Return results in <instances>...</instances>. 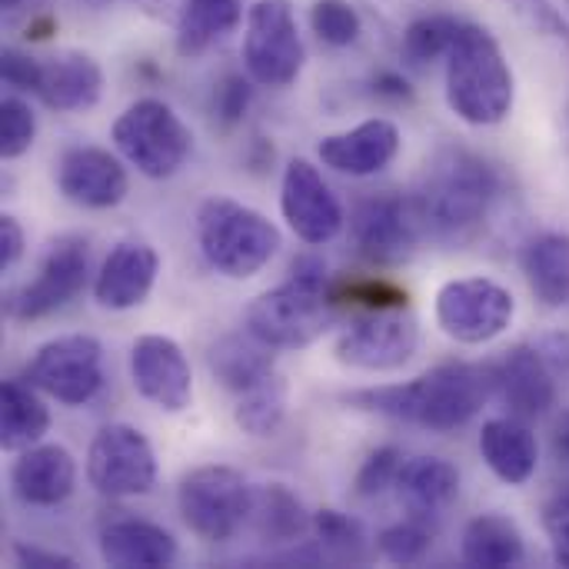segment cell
<instances>
[{"label": "cell", "instance_id": "cell-1", "mask_svg": "<svg viewBox=\"0 0 569 569\" xmlns=\"http://www.w3.org/2000/svg\"><path fill=\"white\" fill-rule=\"evenodd\" d=\"M490 393H497L493 367L450 360L420 373L410 383L357 390L347 397V403L433 433H453L483 410Z\"/></svg>", "mask_w": 569, "mask_h": 569}, {"label": "cell", "instance_id": "cell-2", "mask_svg": "<svg viewBox=\"0 0 569 569\" xmlns=\"http://www.w3.org/2000/svg\"><path fill=\"white\" fill-rule=\"evenodd\" d=\"M500 190L503 180L493 163L473 150L447 147L427 163V173L410 200L423 237L440 243H467L483 230Z\"/></svg>", "mask_w": 569, "mask_h": 569}, {"label": "cell", "instance_id": "cell-3", "mask_svg": "<svg viewBox=\"0 0 569 569\" xmlns=\"http://www.w3.org/2000/svg\"><path fill=\"white\" fill-rule=\"evenodd\" d=\"M337 310L327 263L320 257H297L290 277L247 307V333L270 350H303L333 327Z\"/></svg>", "mask_w": 569, "mask_h": 569}, {"label": "cell", "instance_id": "cell-4", "mask_svg": "<svg viewBox=\"0 0 569 569\" xmlns=\"http://www.w3.org/2000/svg\"><path fill=\"white\" fill-rule=\"evenodd\" d=\"M447 103L473 127L503 123L513 110V70L500 40L480 23H463L447 53Z\"/></svg>", "mask_w": 569, "mask_h": 569}, {"label": "cell", "instance_id": "cell-5", "mask_svg": "<svg viewBox=\"0 0 569 569\" xmlns=\"http://www.w3.org/2000/svg\"><path fill=\"white\" fill-rule=\"evenodd\" d=\"M197 243L217 273L230 280H250L273 260L280 230L260 210L240 200L210 197L197 210Z\"/></svg>", "mask_w": 569, "mask_h": 569}, {"label": "cell", "instance_id": "cell-6", "mask_svg": "<svg viewBox=\"0 0 569 569\" xmlns=\"http://www.w3.org/2000/svg\"><path fill=\"white\" fill-rule=\"evenodd\" d=\"M110 137H113L117 153L150 180L173 177L193 150L190 127L173 113L170 103L157 97H143L130 103L117 117Z\"/></svg>", "mask_w": 569, "mask_h": 569}, {"label": "cell", "instance_id": "cell-7", "mask_svg": "<svg viewBox=\"0 0 569 569\" xmlns=\"http://www.w3.org/2000/svg\"><path fill=\"white\" fill-rule=\"evenodd\" d=\"M250 503L253 487L230 467H197L177 490L183 523L207 543L230 540L250 520Z\"/></svg>", "mask_w": 569, "mask_h": 569}, {"label": "cell", "instance_id": "cell-8", "mask_svg": "<svg viewBox=\"0 0 569 569\" xmlns=\"http://www.w3.org/2000/svg\"><path fill=\"white\" fill-rule=\"evenodd\" d=\"M307 50L300 40L290 0H257L247 10L243 67L263 87H290L303 70Z\"/></svg>", "mask_w": 569, "mask_h": 569}, {"label": "cell", "instance_id": "cell-9", "mask_svg": "<svg viewBox=\"0 0 569 569\" xmlns=\"http://www.w3.org/2000/svg\"><path fill=\"white\" fill-rule=\"evenodd\" d=\"M517 317V300L507 287L487 277L450 280L437 293V323L440 330L467 347L490 343L510 330Z\"/></svg>", "mask_w": 569, "mask_h": 569}, {"label": "cell", "instance_id": "cell-10", "mask_svg": "<svg viewBox=\"0 0 569 569\" xmlns=\"http://www.w3.org/2000/svg\"><path fill=\"white\" fill-rule=\"evenodd\" d=\"M40 393L67 407L90 403L103 387V347L90 333H67L47 340L23 370Z\"/></svg>", "mask_w": 569, "mask_h": 569}, {"label": "cell", "instance_id": "cell-11", "mask_svg": "<svg viewBox=\"0 0 569 569\" xmlns=\"http://www.w3.org/2000/svg\"><path fill=\"white\" fill-rule=\"evenodd\" d=\"M420 347V323L407 307L367 310L337 337V360L350 370L390 373L413 360Z\"/></svg>", "mask_w": 569, "mask_h": 569}, {"label": "cell", "instance_id": "cell-12", "mask_svg": "<svg viewBox=\"0 0 569 569\" xmlns=\"http://www.w3.org/2000/svg\"><path fill=\"white\" fill-rule=\"evenodd\" d=\"M87 480L100 497H143L157 483V457L150 440L127 423L103 427L87 450Z\"/></svg>", "mask_w": 569, "mask_h": 569}, {"label": "cell", "instance_id": "cell-13", "mask_svg": "<svg viewBox=\"0 0 569 569\" xmlns=\"http://www.w3.org/2000/svg\"><path fill=\"white\" fill-rule=\"evenodd\" d=\"M90 273V247L83 237H60L40 260V270L30 283L7 297V317L17 323L43 320L63 310L83 287Z\"/></svg>", "mask_w": 569, "mask_h": 569}, {"label": "cell", "instance_id": "cell-14", "mask_svg": "<svg viewBox=\"0 0 569 569\" xmlns=\"http://www.w3.org/2000/svg\"><path fill=\"white\" fill-rule=\"evenodd\" d=\"M280 210H283V220L290 223V230L310 247H323L333 237H340L343 220H347L343 207H340L337 193L330 190V183L323 180L320 167H313L303 157L290 160L283 170Z\"/></svg>", "mask_w": 569, "mask_h": 569}, {"label": "cell", "instance_id": "cell-15", "mask_svg": "<svg viewBox=\"0 0 569 569\" xmlns=\"http://www.w3.org/2000/svg\"><path fill=\"white\" fill-rule=\"evenodd\" d=\"M350 237L360 257L373 263H400L423 237L413 200L397 193H373L357 203L350 217Z\"/></svg>", "mask_w": 569, "mask_h": 569}, {"label": "cell", "instance_id": "cell-16", "mask_svg": "<svg viewBox=\"0 0 569 569\" xmlns=\"http://www.w3.org/2000/svg\"><path fill=\"white\" fill-rule=\"evenodd\" d=\"M130 377L143 400L167 413H180L193 400L190 360L177 340L163 333H143L130 347Z\"/></svg>", "mask_w": 569, "mask_h": 569}, {"label": "cell", "instance_id": "cell-17", "mask_svg": "<svg viewBox=\"0 0 569 569\" xmlns=\"http://www.w3.org/2000/svg\"><path fill=\"white\" fill-rule=\"evenodd\" d=\"M57 187L60 193L87 210H110L117 207L127 190V170L123 163L100 147H70L57 160Z\"/></svg>", "mask_w": 569, "mask_h": 569}, {"label": "cell", "instance_id": "cell-18", "mask_svg": "<svg viewBox=\"0 0 569 569\" xmlns=\"http://www.w3.org/2000/svg\"><path fill=\"white\" fill-rule=\"evenodd\" d=\"M323 167L347 177H373L393 163L400 153V127L387 117H373L357 123L353 130L330 133L317 147Z\"/></svg>", "mask_w": 569, "mask_h": 569}, {"label": "cell", "instance_id": "cell-19", "mask_svg": "<svg viewBox=\"0 0 569 569\" xmlns=\"http://www.w3.org/2000/svg\"><path fill=\"white\" fill-rule=\"evenodd\" d=\"M497 393L510 417L517 420H537L543 417L557 400L553 370L543 350L537 347H517L493 367Z\"/></svg>", "mask_w": 569, "mask_h": 569}, {"label": "cell", "instance_id": "cell-20", "mask_svg": "<svg viewBox=\"0 0 569 569\" xmlns=\"http://www.w3.org/2000/svg\"><path fill=\"white\" fill-rule=\"evenodd\" d=\"M157 273H160L157 250L140 240H123L103 260L93 280V297L103 310H133L150 297Z\"/></svg>", "mask_w": 569, "mask_h": 569}, {"label": "cell", "instance_id": "cell-21", "mask_svg": "<svg viewBox=\"0 0 569 569\" xmlns=\"http://www.w3.org/2000/svg\"><path fill=\"white\" fill-rule=\"evenodd\" d=\"M10 487L27 507H60L77 487V463L57 443H33L13 460Z\"/></svg>", "mask_w": 569, "mask_h": 569}, {"label": "cell", "instance_id": "cell-22", "mask_svg": "<svg viewBox=\"0 0 569 569\" xmlns=\"http://www.w3.org/2000/svg\"><path fill=\"white\" fill-rule=\"evenodd\" d=\"M50 110H90L103 93V70L83 50H60L40 60V77L33 90Z\"/></svg>", "mask_w": 569, "mask_h": 569}, {"label": "cell", "instance_id": "cell-23", "mask_svg": "<svg viewBox=\"0 0 569 569\" xmlns=\"http://www.w3.org/2000/svg\"><path fill=\"white\" fill-rule=\"evenodd\" d=\"M100 560L113 569H160L177 560V540L150 520H113L100 533Z\"/></svg>", "mask_w": 569, "mask_h": 569}, {"label": "cell", "instance_id": "cell-24", "mask_svg": "<svg viewBox=\"0 0 569 569\" xmlns=\"http://www.w3.org/2000/svg\"><path fill=\"white\" fill-rule=\"evenodd\" d=\"M397 493L410 517L433 523L460 497V473L443 457H413V460H403L400 467Z\"/></svg>", "mask_w": 569, "mask_h": 569}, {"label": "cell", "instance_id": "cell-25", "mask_svg": "<svg viewBox=\"0 0 569 569\" xmlns=\"http://www.w3.org/2000/svg\"><path fill=\"white\" fill-rule=\"evenodd\" d=\"M480 453H483L487 467L510 487L530 483V477L537 473V463H540L537 437L527 427V420H517V417L483 423Z\"/></svg>", "mask_w": 569, "mask_h": 569}, {"label": "cell", "instance_id": "cell-26", "mask_svg": "<svg viewBox=\"0 0 569 569\" xmlns=\"http://www.w3.org/2000/svg\"><path fill=\"white\" fill-rule=\"evenodd\" d=\"M523 277L533 290V297L550 307L563 310L569 307V237L567 233H540L533 237L523 253Z\"/></svg>", "mask_w": 569, "mask_h": 569}, {"label": "cell", "instance_id": "cell-27", "mask_svg": "<svg viewBox=\"0 0 569 569\" xmlns=\"http://www.w3.org/2000/svg\"><path fill=\"white\" fill-rule=\"evenodd\" d=\"M50 430V410L30 380H7L0 393V447L20 453L43 440Z\"/></svg>", "mask_w": 569, "mask_h": 569}, {"label": "cell", "instance_id": "cell-28", "mask_svg": "<svg viewBox=\"0 0 569 569\" xmlns=\"http://www.w3.org/2000/svg\"><path fill=\"white\" fill-rule=\"evenodd\" d=\"M463 560L477 569H507L520 567L527 557V543L520 527L510 517L483 513L467 523L463 530Z\"/></svg>", "mask_w": 569, "mask_h": 569}, {"label": "cell", "instance_id": "cell-29", "mask_svg": "<svg viewBox=\"0 0 569 569\" xmlns=\"http://www.w3.org/2000/svg\"><path fill=\"white\" fill-rule=\"evenodd\" d=\"M207 363H210V373L237 397L243 393L247 387L260 383L263 377L277 373L273 367V353L267 343H260L253 333L240 337V333H230L223 340H217L207 353Z\"/></svg>", "mask_w": 569, "mask_h": 569}, {"label": "cell", "instance_id": "cell-30", "mask_svg": "<svg viewBox=\"0 0 569 569\" xmlns=\"http://www.w3.org/2000/svg\"><path fill=\"white\" fill-rule=\"evenodd\" d=\"M243 20V0H183L177 20V53L200 57Z\"/></svg>", "mask_w": 569, "mask_h": 569}, {"label": "cell", "instance_id": "cell-31", "mask_svg": "<svg viewBox=\"0 0 569 569\" xmlns=\"http://www.w3.org/2000/svg\"><path fill=\"white\" fill-rule=\"evenodd\" d=\"M250 523L267 543H293L313 527L300 497L283 483H263L253 490Z\"/></svg>", "mask_w": 569, "mask_h": 569}, {"label": "cell", "instance_id": "cell-32", "mask_svg": "<svg viewBox=\"0 0 569 569\" xmlns=\"http://www.w3.org/2000/svg\"><path fill=\"white\" fill-rule=\"evenodd\" d=\"M287 417V383L280 373L263 377L260 383L237 393L233 420L250 437H273Z\"/></svg>", "mask_w": 569, "mask_h": 569}, {"label": "cell", "instance_id": "cell-33", "mask_svg": "<svg viewBox=\"0 0 569 569\" xmlns=\"http://www.w3.org/2000/svg\"><path fill=\"white\" fill-rule=\"evenodd\" d=\"M313 533L320 540V550L327 560H337V563H363L367 560V533L363 527L340 513V510H320L313 513Z\"/></svg>", "mask_w": 569, "mask_h": 569}, {"label": "cell", "instance_id": "cell-34", "mask_svg": "<svg viewBox=\"0 0 569 569\" xmlns=\"http://www.w3.org/2000/svg\"><path fill=\"white\" fill-rule=\"evenodd\" d=\"M460 27H463V20L447 17V13L420 17V20H413V23L407 27L400 50H403V57H407L410 63H417V67L433 63L437 57H447V53H450V47H453Z\"/></svg>", "mask_w": 569, "mask_h": 569}, {"label": "cell", "instance_id": "cell-35", "mask_svg": "<svg viewBox=\"0 0 569 569\" xmlns=\"http://www.w3.org/2000/svg\"><path fill=\"white\" fill-rule=\"evenodd\" d=\"M433 547V527L430 520H403V523H393L387 527L380 537H377V550L383 560L397 563V567H410V563H420Z\"/></svg>", "mask_w": 569, "mask_h": 569}, {"label": "cell", "instance_id": "cell-36", "mask_svg": "<svg viewBox=\"0 0 569 569\" xmlns=\"http://www.w3.org/2000/svg\"><path fill=\"white\" fill-rule=\"evenodd\" d=\"M310 23H313V33L330 47H350L357 43L363 30L360 13L347 0H317L310 10Z\"/></svg>", "mask_w": 569, "mask_h": 569}, {"label": "cell", "instance_id": "cell-37", "mask_svg": "<svg viewBox=\"0 0 569 569\" xmlns=\"http://www.w3.org/2000/svg\"><path fill=\"white\" fill-rule=\"evenodd\" d=\"M37 137V117L20 97H3L0 103V157L17 160L30 150Z\"/></svg>", "mask_w": 569, "mask_h": 569}, {"label": "cell", "instance_id": "cell-38", "mask_svg": "<svg viewBox=\"0 0 569 569\" xmlns=\"http://www.w3.org/2000/svg\"><path fill=\"white\" fill-rule=\"evenodd\" d=\"M403 453L397 447H380L373 450L360 473H357V497H380L383 490L397 487V477H400V467H403Z\"/></svg>", "mask_w": 569, "mask_h": 569}, {"label": "cell", "instance_id": "cell-39", "mask_svg": "<svg viewBox=\"0 0 569 569\" xmlns=\"http://www.w3.org/2000/svg\"><path fill=\"white\" fill-rule=\"evenodd\" d=\"M250 97H253L250 80H243V77H237V73L223 77V80L217 83V90H213V113H217V120H220L223 127L240 123L243 113H247V107H250Z\"/></svg>", "mask_w": 569, "mask_h": 569}, {"label": "cell", "instance_id": "cell-40", "mask_svg": "<svg viewBox=\"0 0 569 569\" xmlns=\"http://www.w3.org/2000/svg\"><path fill=\"white\" fill-rule=\"evenodd\" d=\"M543 523H547L550 540H553V560H557L560 567H569V487H563V490L547 503Z\"/></svg>", "mask_w": 569, "mask_h": 569}, {"label": "cell", "instance_id": "cell-41", "mask_svg": "<svg viewBox=\"0 0 569 569\" xmlns=\"http://www.w3.org/2000/svg\"><path fill=\"white\" fill-rule=\"evenodd\" d=\"M0 70H3V80L17 90H37V77H40V60L23 53V50H13L7 47L3 57H0Z\"/></svg>", "mask_w": 569, "mask_h": 569}, {"label": "cell", "instance_id": "cell-42", "mask_svg": "<svg viewBox=\"0 0 569 569\" xmlns=\"http://www.w3.org/2000/svg\"><path fill=\"white\" fill-rule=\"evenodd\" d=\"M23 257V227L17 217H0V270H10Z\"/></svg>", "mask_w": 569, "mask_h": 569}, {"label": "cell", "instance_id": "cell-43", "mask_svg": "<svg viewBox=\"0 0 569 569\" xmlns=\"http://www.w3.org/2000/svg\"><path fill=\"white\" fill-rule=\"evenodd\" d=\"M13 560H17L20 567H33V569L77 567V563H73V557H67V553H53V550L27 547V543H17V547H13Z\"/></svg>", "mask_w": 569, "mask_h": 569}, {"label": "cell", "instance_id": "cell-44", "mask_svg": "<svg viewBox=\"0 0 569 569\" xmlns=\"http://www.w3.org/2000/svg\"><path fill=\"white\" fill-rule=\"evenodd\" d=\"M373 90H377V97H387V100H397V103L413 97L410 83H407L400 73H377V80H373Z\"/></svg>", "mask_w": 569, "mask_h": 569}, {"label": "cell", "instance_id": "cell-45", "mask_svg": "<svg viewBox=\"0 0 569 569\" xmlns=\"http://www.w3.org/2000/svg\"><path fill=\"white\" fill-rule=\"evenodd\" d=\"M0 7H3V13L7 17H40V13H47V7H50V0H0Z\"/></svg>", "mask_w": 569, "mask_h": 569}, {"label": "cell", "instance_id": "cell-46", "mask_svg": "<svg viewBox=\"0 0 569 569\" xmlns=\"http://www.w3.org/2000/svg\"><path fill=\"white\" fill-rule=\"evenodd\" d=\"M557 453L569 460V413H563V420L557 427Z\"/></svg>", "mask_w": 569, "mask_h": 569}, {"label": "cell", "instance_id": "cell-47", "mask_svg": "<svg viewBox=\"0 0 569 569\" xmlns=\"http://www.w3.org/2000/svg\"><path fill=\"white\" fill-rule=\"evenodd\" d=\"M93 7H103V3H113V0H90Z\"/></svg>", "mask_w": 569, "mask_h": 569}, {"label": "cell", "instance_id": "cell-48", "mask_svg": "<svg viewBox=\"0 0 569 569\" xmlns=\"http://www.w3.org/2000/svg\"><path fill=\"white\" fill-rule=\"evenodd\" d=\"M567 10H569V0H567Z\"/></svg>", "mask_w": 569, "mask_h": 569}]
</instances>
